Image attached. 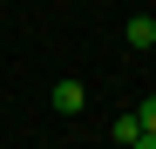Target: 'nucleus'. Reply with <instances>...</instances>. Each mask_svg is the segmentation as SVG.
<instances>
[{"instance_id": "f257e3e1", "label": "nucleus", "mask_w": 156, "mask_h": 149, "mask_svg": "<svg viewBox=\"0 0 156 149\" xmlns=\"http://www.w3.org/2000/svg\"><path fill=\"white\" fill-rule=\"evenodd\" d=\"M48 102H55V115H82V109H88V88L68 74V81H55V95H48Z\"/></svg>"}, {"instance_id": "f03ea898", "label": "nucleus", "mask_w": 156, "mask_h": 149, "mask_svg": "<svg viewBox=\"0 0 156 149\" xmlns=\"http://www.w3.org/2000/svg\"><path fill=\"white\" fill-rule=\"evenodd\" d=\"M136 136H143V122H136V109H122V115L109 122V142H122V149H136Z\"/></svg>"}, {"instance_id": "7ed1b4c3", "label": "nucleus", "mask_w": 156, "mask_h": 149, "mask_svg": "<svg viewBox=\"0 0 156 149\" xmlns=\"http://www.w3.org/2000/svg\"><path fill=\"white\" fill-rule=\"evenodd\" d=\"M136 122H143L136 149H156V95H143V102H136Z\"/></svg>"}, {"instance_id": "20e7f679", "label": "nucleus", "mask_w": 156, "mask_h": 149, "mask_svg": "<svg viewBox=\"0 0 156 149\" xmlns=\"http://www.w3.org/2000/svg\"><path fill=\"white\" fill-rule=\"evenodd\" d=\"M149 41H156V20H149V14H129V47L149 54Z\"/></svg>"}, {"instance_id": "39448f33", "label": "nucleus", "mask_w": 156, "mask_h": 149, "mask_svg": "<svg viewBox=\"0 0 156 149\" xmlns=\"http://www.w3.org/2000/svg\"><path fill=\"white\" fill-rule=\"evenodd\" d=\"M149 54H156V41H149Z\"/></svg>"}]
</instances>
